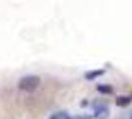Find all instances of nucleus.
I'll list each match as a JSON object with an SVG mask.
<instances>
[{
	"label": "nucleus",
	"mask_w": 132,
	"mask_h": 119,
	"mask_svg": "<svg viewBox=\"0 0 132 119\" xmlns=\"http://www.w3.org/2000/svg\"><path fill=\"white\" fill-rule=\"evenodd\" d=\"M96 89L103 94H110L113 92V87L109 84H98L96 86Z\"/></svg>",
	"instance_id": "423d86ee"
},
{
	"label": "nucleus",
	"mask_w": 132,
	"mask_h": 119,
	"mask_svg": "<svg viewBox=\"0 0 132 119\" xmlns=\"http://www.w3.org/2000/svg\"><path fill=\"white\" fill-rule=\"evenodd\" d=\"M41 79L36 74H27L18 81V88L22 91L31 92L39 87Z\"/></svg>",
	"instance_id": "f257e3e1"
},
{
	"label": "nucleus",
	"mask_w": 132,
	"mask_h": 119,
	"mask_svg": "<svg viewBox=\"0 0 132 119\" xmlns=\"http://www.w3.org/2000/svg\"><path fill=\"white\" fill-rule=\"evenodd\" d=\"M93 118L94 119H107L109 116V109L105 104L97 100L93 101Z\"/></svg>",
	"instance_id": "f03ea898"
},
{
	"label": "nucleus",
	"mask_w": 132,
	"mask_h": 119,
	"mask_svg": "<svg viewBox=\"0 0 132 119\" xmlns=\"http://www.w3.org/2000/svg\"><path fill=\"white\" fill-rule=\"evenodd\" d=\"M132 102V95H120L116 97L115 104L119 107H124V106L129 105Z\"/></svg>",
	"instance_id": "7ed1b4c3"
},
{
	"label": "nucleus",
	"mask_w": 132,
	"mask_h": 119,
	"mask_svg": "<svg viewBox=\"0 0 132 119\" xmlns=\"http://www.w3.org/2000/svg\"><path fill=\"white\" fill-rule=\"evenodd\" d=\"M105 71L102 70V69H98V70H94V71H89L87 73H85V78L87 80H93V79H95L101 76L102 74H104Z\"/></svg>",
	"instance_id": "20e7f679"
},
{
	"label": "nucleus",
	"mask_w": 132,
	"mask_h": 119,
	"mask_svg": "<svg viewBox=\"0 0 132 119\" xmlns=\"http://www.w3.org/2000/svg\"><path fill=\"white\" fill-rule=\"evenodd\" d=\"M48 119H72L71 115L67 111H57V112L53 113L50 115V117Z\"/></svg>",
	"instance_id": "39448f33"
},
{
	"label": "nucleus",
	"mask_w": 132,
	"mask_h": 119,
	"mask_svg": "<svg viewBox=\"0 0 132 119\" xmlns=\"http://www.w3.org/2000/svg\"><path fill=\"white\" fill-rule=\"evenodd\" d=\"M131 119H132V115H131Z\"/></svg>",
	"instance_id": "0eeeda50"
}]
</instances>
